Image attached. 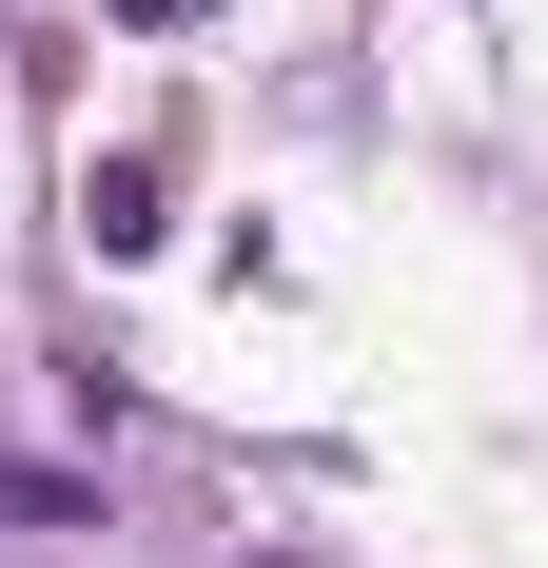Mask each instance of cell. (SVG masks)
<instances>
[{"instance_id": "6da1fadb", "label": "cell", "mask_w": 548, "mask_h": 568, "mask_svg": "<svg viewBox=\"0 0 548 568\" xmlns=\"http://www.w3.org/2000/svg\"><path fill=\"white\" fill-rule=\"evenodd\" d=\"M158 196H176V158H158V138H118V158L79 176V235H99V255H158Z\"/></svg>"}, {"instance_id": "7a4b0ae2", "label": "cell", "mask_w": 548, "mask_h": 568, "mask_svg": "<svg viewBox=\"0 0 548 568\" xmlns=\"http://www.w3.org/2000/svg\"><path fill=\"white\" fill-rule=\"evenodd\" d=\"M0 529H79V490L59 470H0Z\"/></svg>"}, {"instance_id": "3957f363", "label": "cell", "mask_w": 548, "mask_h": 568, "mask_svg": "<svg viewBox=\"0 0 548 568\" xmlns=\"http://www.w3.org/2000/svg\"><path fill=\"white\" fill-rule=\"evenodd\" d=\"M118 20H138V40H176V20H216V0H118Z\"/></svg>"}]
</instances>
